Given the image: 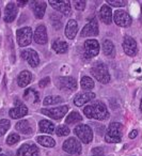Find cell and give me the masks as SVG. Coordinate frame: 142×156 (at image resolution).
Instances as JSON below:
<instances>
[{
  "label": "cell",
  "instance_id": "cell-11",
  "mask_svg": "<svg viewBox=\"0 0 142 156\" xmlns=\"http://www.w3.org/2000/svg\"><path fill=\"white\" fill-rule=\"evenodd\" d=\"M27 113H28V108L20 100L15 101V107L10 109L9 111V115L12 119H20V118L25 117Z\"/></svg>",
  "mask_w": 142,
  "mask_h": 156
},
{
  "label": "cell",
  "instance_id": "cell-16",
  "mask_svg": "<svg viewBox=\"0 0 142 156\" xmlns=\"http://www.w3.org/2000/svg\"><path fill=\"white\" fill-rule=\"evenodd\" d=\"M18 156H39V149L32 143H25L18 149Z\"/></svg>",
  "mask_w": 142,
  "mask_h": 156
},
{
  "label": "cell",
  "instance_id": "cell-2",
  "mask_svg": "<svg viewBox=\"0 0 142 156\" xmlns=\"http://www.w3.org/2000/svg\"><path fill=\"white\" fill-rule=\"evenodd\" d=\"M123 126L119 122H112L105 135V140L109 143H119L122 139Z\"/></svg>",
  "mask_w": 142,
  "mask_h": 156
},
{
  "label": "cell",
  "instance_id": "cell-4",
  "mask_svg": "<svg viewBox=\"0 0 142 156\" xmlns=\"http://www.w3.org/2000/svg\"><path fill=\"white\" fill-rule=\"evenodd\" d=\"M75 135L82 141L83 143H90L93 139V132L91 127L87 124H79L74 128Z\"/></svg>",
  "mask_w": 142,
  "mask_h": 156
},
{
  "label": "cell",
  "instance_id": "cell-24",
  "mask_svg": "<svg viewBox=\"0 0 142 156\" xmlns=\"http://www.w3.org/2000/svg\"><path fill=\"white\" fill-rule=\"evenodd\" d=\"M52 49L57 52V54H65L69 49V45L65 41L57 39L56 41L52 42Z\"/></svg>",
  "mask_w": 142,
  "mask_h": 156
},
{
  "label": "cell",
  "instance_id": "cell-29",
  "mask_svg": "<svg viewBox=\"0 0 142 156\" xmlns=\"http://www.w3.org/2000/svg\"><path fill=\"white\" fill-rule=\"evenodd\" d=\"M81 88L83 90H92L94 88V81L92 80V78L88 77V76H83L81 78Z\"/></svg>",
  "mask_w": 142,
  "mask_h": 156
},
{
  "label": "cell",
  "instance_id": "cell-5",
  "mask_svg": "<svg viewBox=\"0 0 142 156\" xmlns=\"http://www.w3.org/2000/svg\"><path fill=\"white\" fill-rule=\"evenodd\" d=\"M16 37L20 47H26L31 43V40H32V29L30 27L18 29L16 32Z\"/></svg>",
  "mask_w": 142,
  "mask_h": 156
},
{
  "label": "cell",
  "instance_id": "cell-31",
  "mask_svg": "<svg viewBox=\"0 0 142 156\" xmlns=\"http://www.w3.org/2000/svg\"><path fill=\"white\" fill-rule=\"evenodd\" d=\"M63 102V98H61V96H46L45 98H44V102L43 104L45 105V106H49V105H55V104H59V103Z\"/></svg>",
  "mask_w": 142,
  "mask_h": 156
},
{
  "label": "cell",
  "instance_id": "cell-1",
  "mask_svg": "<svg viewBox=\"0 0 142 156\" xmlns=\"http://www.w3.org/2000/svg\"><path fill=\"white\" fill-rule=\"evenodd\" d=\"M83 113L89 119H96V120H106L109 118V112L106 107V105L101 102H94L92 104L84 107Z\"/></svg>",
  "mask_w": 142,
  "mask_h": 156
},
{
  "label": "cell",
  "instance_id": "cell-34",
  "mask_svg": "<svg viewBox=\"0 0 142 156\" xmlns=\"http://www.w3.org/2000/svg\"><path fill=\"white\" fill-rule=\"evenodd\" d=\"M55 134H57L58 136L62 137V136H67V135L69 134V128L67 127L66 125H60L57 127L56 129V133Z\"/></svg>",
  "mask_w": 142,
  "mask_h": 156
},
{
  "label": "cell",
  "instance_id": "cell-13",
  "mask_svg": "<svg viewBox=\"0 0 142 156\" xmlns=\"http://www.w3.org/2000/svg\"><path fill=\"white\" fill-rule=\"evenodd\" d=\"M57 85L61 90L74 91L77 89V83H76L75 78L73 77H59Z\"/></svg>",
  "mask_w": 142,
  "mask_h": 156
},
{
  "label": "cell",
  "instance_id": "cell-28",
  "mask_svg": "<svg viewBox=\"0 0 142 156\" xmlns=\"http://www.w3.org/2000/svg\"><path fill=\"white\" fill-rule=\"evenodd\" d=\"M82 121V117L80 115L79 112L77 111H73L71 112L67 118L65 119V123L66 124H76V123H79V122Z\"/></svg>",
  "mask_w": 142,
  "mask_h": 156
},
{
  "label": "cell",
  "instance_id": "cell-20",
  "mask_svg": "<svg viewBox=\"0 0 142 156\" xmlns=\"http://www.w3.org/2000/svg\"><path fill=\"white\" fill-rule=\"evenodd\" d=\"M16 15H17V7H16L15 3L10 2L9 5L5 7V22L12 23L15 20Z\"/></svg>",
  "mask_w": 142,
  "mask_h": 156
},
{
  "label": "cell",
  "instance_id": "cell-17",
  "mask_svg": "<svg viewBox=\"0 0 142 156\" xmlns=\"http://www.w3.org/2000/svg\"><path fill=\"white\" fill-rule=\"evenodd\" d=\"M48 41V37H47V30H46V27L43 25H40L37 27L34 32V42L40 45H44L46 44Z\"/></svg>",
  "mask_w": 142,
  "mask_h": 156
},
{
  "label": "cell",
  "instance_id": "cell-32",
  "mask_svg": "<svg viewBox=\"0 0 142 156\" xmlns=\"http://www.w3.org/2000/svg\"><path fill=\"white\" fill-rule=\"evenodd\" d=\"M10 126H11V123H10L9 120H7V119L0 120V137H2L3 135L8 132Z\"/></svg>",
  "mask_w": 142,
  "mask_h": 156
},
{
  "label": "cell",
  "instance_id": "cell-27",
  "mask_svg": "<svg viewBox=\"0 0 142 156\" xmlns=\"http://www.w3.org/2000/svg\"><path fill=\"white\" fill-rule=\"evenodd\" d=\"M37 141L41 145L46 147H52L56 145V141L54 140V138H51L49 136H39L37 138Z\"/></svg>",
  "mask_w": 142,
  "mask_h": 156
},
{
  "label": "cell",
  "instance_id": "cell-41",
  "mask_svg": "<svg viewBox=\"0 0 142 156\" xmlns=\"http://www.w3.org/2000/svg\"><path fill=\"white\" fill-rule=\"evenodd\" d=\"M17 3H18V5H20V7H24V5L27 3V1H18Z\"/></svg>",
  "mask_w": 142,
  "mask_h": 156
},
{
  "label": "cell",
  "instance_id": "cell-10",
  "mask_svg": "<svg viewBox=\"0 0 142 156\" xmlns=\"http://www.w3.org/2000/svg\"><path fill=\"white\" fill-rule=\"evenodd\" d=\"M99 52V43L96 40H87L84 42V56L87 58H93Z\"/></svg>",
  "mask_w": 142,
  "mask_h": 156
},
{
  "label": "cell",
  "instance_id": "cell-14",
  "mask_svg": "<svg viewBox=\"0 0 142 156\" xmlns=\"http://www.w3.org/2000/svg\"><path fill=\"white\" fill-rule=\"evenodd\" d=\"M22 58L26 60L32 67H37L40 63L39 55L33 49H25L22 51Z\"/></svg>",
  "mask_w": 142,
  "mask_h": 156
},
{
  "label": "cell",
  "instance_id": "cell-33",
  "mask_svg": "<svg viewBox=\"0 0 142 156\" xmlns=\"http://www.w3.org/2000/svg\"><path fill=\"white\" fill-rule=\"evenodd\" d=\"M50 20H51V24H52V26H54L55 29H60L61 27H62L61 18L59 15H57V14H52L51 17H50Z\"/></svg>",
  "mask_w": 142,
  "mask_h": 156
},
{
  "label": "cell",
  "instance_id": "cell-30",
  "mask_svg": "<svg viewBox=\"0 0 142 156\" xmlns=\"http://www.w3.org/2000/svg\"><path fill=\"white\" fill-rule=\"evenodd\" d=\"M114 50V45L110 40H105L103 42V51L106 56H110Z\"/></svg>",
  "mask_w": 142,
  "mask_h": 156
},
{
  "label": "cell",
  "instance_id": "cell-22",
  "mask_svg": "<svg viewBox=\"0 0 142 156\" xmlns=\"http://www.w3.org/2000/svg\"><path fill=\"white\" fill-rule=\"evenodd\" d=\"M31 80H32V75H31V73L29 71L20 72L17 77V83L22 88L27 87L31 83Z\"/></svg>",
  "mask_w": 142,
  "mask_h": 156
},
{
  "label": "cell",
  "instance_id": "cell-40",
  "mask_svg": "<svg viewBox=\"0 0 142 156\" xmlns=\"http://www.w3.org/2000/svg\"><path fill=\"white\" fill-rule=\"evenodd\" d=\"M137 135H138V132H137V130H136V129L131 130L130 134H129V138H130V139L136 138V137H137Z\"/></svg>",
  "mask_w": 142,
  "mask_h": 156
},
{
  "label": "cell",
  "instance_id": "cell-44",
  "mask_svg": "<svg viewBox=\"0 0 142 156\" xmlns=\"http://www.w3.org/2000/svg\"><path fill=\"white\" fill-rule=\"evenodd\" d=\"M0 156H7V155H5V154H0Z\"/></svg>",
  "mask_w": 142,
  "mask_h": 156
},
{
  "label": "cell",
  "instance_id": "cell-9",
  "mask_svg": "<svg viewBox=\"0 0 142 156\" xmlns=\"http://www.w3.org/2000/svg\"><path fill=\"white\" fill-rule=\"evenodd\" d=\"M49 5L63 15L69 16L71 14V5L67 0H49Z\"/></svg>",
  "mask_w": 142,
  "mask_h": 156
},
{
  "label": "cell",
  "instance_id": "cell-18",
  "mask_svg": "<svg viewBox=\"0 0 142 156\" xmlns=\"http://www.w3.org/2000/svg\"><path fill=\"white\" fill-rule=\"evenodd\" d=\"M93 98H95V94L93 92H84V93H80L77 94L74 98V104L76 105L77 107L83 106L86 103L92 101Z\"/></svg>",
  "mask_w": 142,
  "mask_h": 156
},
{
  "label": "cell",
  "instance_id": "cell-21",
  "mask_svg": "<svg viewBox=\"0 0 142 156\" xmlns=\"http://www.w3.org/2000/svg\"><path fill=\"white\" fill-rule=\"evenodd\" d=\"M77 30H78L77 22L74 20H69L66 24V27H65V35H66V37L69 40L75 39L76 34H77Z\"/></svg>",
  "mask_w": 142,
  "mask_h": 156
},
{
  "label": "cell",
  "instance_id": "cell-37",
  "mask_svg": "<svg viewBox=\"0 0 142 156\" xmlns=\"http://www.w3.org/2000/svg\"><path fill=\"white\" fill-rule=\"evenodd\" d=\"M86 5H87V2H86V1H82V0H80V1H74V5H75L76 9L79 10V11L84 10Z\"/></svg>",
  "mask_w": 142,
  "mask_h": 156
},
{
  "label": "cell",
  "instance_id": "cell-8",
  "mask_svg": "<svg viewBox=\"0 0 142 156\" xmlns=\"http://www.w3.org/2000/svg\"><path fill=\"white\" fill-rule=\"evenodd\" d=\"M113 20L118 26L120 27H128L131 25V17L126 11L118 10L114 12Z\"/></svg>",
  "mask_w": 142,
  "mask_h": 156
},
{
  "label": "cell",
  "instance_id": "cell-3",
  "mask_svg": "<svg viewBox=\"0 0 142 156\" xmlns=\"http://www.w3.org/2000/svg\"><path fill=\"white\" fill-rule=\"evenodd\" d=\"M91 73L92 75L96 78L97 80L101 83H108L110 80V74L108 72L107 67L103 63L96 62L93 64L92 69H91Z\"/></svg>",
  "mask_w": 142,
  "mask_h": 156
},
{
  "label": "cell",
  "instance_id": "cell-38",
  "mask_svg": "<svg viewBox=\"0 0 142 156\" xmlns=\"http://www.w3.org/2000/svg\"><path fill=\"white\" fill-rule=\"evenodd\" d=\"M49 81H50V78L49 77H45V78H43L42 80H40V83H39V86H40V88H45L46 86L49 83Z\"/></svg>",
  "mask_w": 142,
  "mask_h": 156
},
{
  "label": "cell",
  "instance_id": "cell-25",
  "mask_svg": "<svg viewBox=\"0 0 142 156\" xmlns=\"http://www.w3.org/2000/svg\"><path fill=\"white\" fill-rule=\"evenodd\" d=\"M15 128L18 132L23 133L25 135H30L32 134V127L29 124V122L27 120H20V122H17L15 125Z\"/></svg>",
  "mask_w": 142,
  "mask_h": 156
},
{
  "label": "cell",
  "instance_id": "cell-6",
  "mask_svg": "<svg viewBox=\"0 0 142 156\" xmlns=\"http://www.w3.org/2000/svg\"><path fill=\"white\" fill-rule=\"evenodd\" d=\"M63 150L71 155H79L81 153V143L76 138H69L63 143Z\"/></svg>",
  "mask_w": 142,
  "mask_h": 156
},
{
  "label": "cell",
  "instance_id": "cell-39",
  "mask_svg": "<svg viewBox=\"0 0 142 156\" xmlns=\"http://www.w3.org/2000/svg\"><path fill=\"white\" fill-rule=\"evenodd\" d=\"M92 154H103V149L101 147H94L92 150Z\"/></svg>",
  "mask_w": 142,
  "mask_h": 156
},
{
  "label": "cell",
  "instance_id": "cell-26",
  "mask_svg": "<svg viewBox=\"0 0 142 156\" xmlns=\"http://www.w3.org/2000/svg\"><path fill=\"white\" fill-rule=\"evenodd\" d=\"M40 132L45 133V134H54L55 132V125L52 122L48 121V120H42L39 123Z\"/></svg>",
  "mask_w": 142,
  "mask_h": 156
},
{
  "label": "cell",
  "instance_id": "cell-42",
  "mask_svg": "<svg viewBox=\"0 0 142 156\" xmlns=\"http://www.w3.org/2000/svg\"><path fill=\"white\" fill-rule=\"evenodd\" d=\"M91 156H105L104 154H92Z\"/></svg>",
  "mask_w": 142,
  "mask_h": 156
},
{
  "label": "cell",
  "instance_id": "cell-23",
  "mask_svg": "<svg viewBox=\"0 0 142 156\" xmlns=\"http://www.w3.org/2000/svg\"><path fill=\"white\" fill-rule=\"evenodd\" d=\"M99 17H101V22H104L105 24L109 25L112 22V12L111 9L108 7L107 5H104L101 8V11H99Z\"/></svg>",
  "mask_w": 142,
  "mask_h": 156
},
{
  "label": "cell",
  "instance_id": "cell-36",
  "mask_svg": "<svg viewBox=\"0 0 142 156\" xmlns=\"http://www.w3.org/2000/svg\"><path fill=\"white\" fill-rule=\"evenodd\" d=\"M107 3L108 5H111L113 7H125L126 5V1H122V0H107Z\"/></svg>",
  "mask_w": 142,
  "mask_h": 156
},
{
  "label": "cell",
  "instance_id": "cell-35",
  "mask_svg": "<svg viewBox=\"0 0 142 156\" xmlns=\"http://www.w3.org/2000/svg\"><path fill=\"white\" fill-rule=\"evenodd\" d=\"M20 135L18 134H15V133H13V134L9 135V137L7 138V143L9 145H14L15 143H17L18 141H20Z\"/></svg>",
  "mask_w": 142,
  "mask_h": 156
},
{
  "label": "cell",
  "instance_id": "cell-45",
  "mask_svg": "<svg viewBox=\"0 0 142 156\" xmlns=\"http://www.w3.org/2000/svg\"><path fill=\"white\" fill-rule=\"evenodd\" d=\"M0 152H1V149H0Z\"/></svg>",
  "mask_w": 142,
  "mask_h": 156
},
{
  "label": "cell",
  "instance_id": "cell-15",
  "mask_svg": "<svg viewBox=\"0 0 142 156\" xmlns=\"http://www.w3.org/2000/svg\"><path fill=\"white\" fill-rule=\"evenodd\" d=\"M98 23H97L96 20H93L92 22H90L83 27L80 35H81V37H96L98 34Z\"/></svg>",
  "mask_w": 142,
  "mask_h": 156
},
{
  "label": "cell",
  "instance_id": "cell-12",
  "mask_svg": "<svg viewBox=\"0 0 142 156\" xmlns=\"http://www.w3.org/2000/svg\"><path fill=\"white\" fill-rule=\"evenodd\" d=\"M123 49H124L125 54L128 55L130 57H133L137 55L138 52V46L137 42L130 37H125L124 41H123Z\"/></svg>",
  "mask_w": 142,
  "mask_h": 156
},
{
  "label": "cell",
  "instance_id": "cell-7",
  "mask_svg": "<svg viewBox=\"0 0 142 156\" xmlns=\"http://www.w3.org/2000/svg\"><path fill=\"white\" fill-rule=\"evenodd\" d=\"M67 110H69V106L64 105V106L56 107V108H51V109H42L41 112L54 120H60L66 115Z\"/></svg>",
  "mask_w": 142,
  "mask_h": 156
},
{
  "label": "cell",
  "instance_id": "cell-46",
  "mask_svg": "<svg viewBox=\"0 0 142 156\" xmlns=\"http://www.w3.org/2000/svg\"><path fill=\"white\" fill-rule=\"evenodd\" d=\"M0 16H1V13H0Z\"/></svg>",
  "mask_w": 142,
  "mask_h": 156
},
{
  "label": "cell",
  "instance_id": "cell-47",
  "mask_svg": "<svg viewBox=\"0 0 142 156\" xmlns=\"http://www.w3.org/2000/svg\"><path fill=\"white\" fill-rule=\"evenodd\" d=\"M141 9H142V5H141Z\"/></svg>",
  "mask_w": 142,
  "mask_h": 156
},
{
  "label": "cell",
  "instance_id": "cell-43",
  "mask_svg": "<svg viewBox=\"0 0 142 156\" xmlns=\"http://www.w3.org/2000/svg\"><path fill=\"white\" fill-rule=\"evenodd\" d=\"M140 109H141V111H142V100H141V103H140Z\"/></svg>",
  "mask_w": 142,
  "mask_h": 156
},
{
  "label": "cell",
  "instance_id": "cell-19",
  "mask_svg": "<svg viewBox=\"0 0 142 156\" xmlns=\"http://www.w3.org/2000/svg\"><path fill=\"white\" fill-rule=\"evenodd\" d=\"M46 7H47V5H46V2H44V1H32V2H31V8H32V11L37 18L44 17Z\"/></svg>",
  "mask_w": 142,
  "mask_h": 156
}]
</instances>
